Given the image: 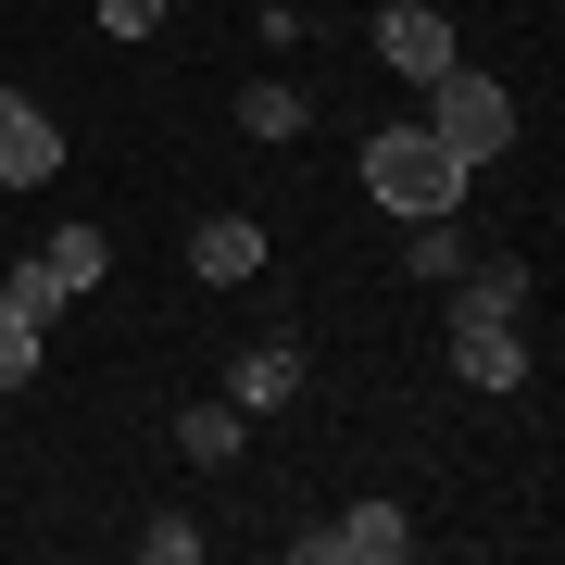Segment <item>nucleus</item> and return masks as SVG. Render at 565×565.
Here are the masks:
<instances>
[{
    "label": "nucleus",
    "instance_id": "4468645a",
    "mask_svg": "<svg viewBox=\"0 0 565 565\" xmlns=\"http://www.w3.org/2000/svg\"><path fill=\"white\" fill-rule=\"evenodd\" d=\"M415 277H465V226L452 214H415Z\"/></svg>",
    "mask_w": 565,
    "mask_h": 565
},
{
    "label": "nucleus",
    "instance_id": "39448f33",
    "mask_svg": "<svg viewBox=\"0 0 565 565\" xmlns=\"http://www.w3.org/2000/svg\"><path fill=\"white\" fill-rule=\"evenodd\" d=\"M377 63H390V76H452V25L440 13H427V0H390V13H377Z\"/></svg>",
    "mask_w": 565,
    "mask_h": 565
},
{
    "label": "nucleus",
    "instance_id": "0eeeda50",
    "mask_svg": "<svg viewBox=\"0 0 565 565\" xmlns=\"http://www.w3.org/2000/svg\"><path fill=\"white\" fill-rule=\"evenodd\" d=\"M189 264H202L214 289H239V277H264V226L252 214H202L189 226Z\"/></svg>",
    "mask_w": 565,
    "mask_h": 565
},
{
    "label": "nucleus",
    "instance_id": "6e6552de",
    "mask_svg": "<svg viewBox=\"0 0 565 565\" xmlns=\"http://www.w3.org/2000/svg\"><path fill=\"white\" fill-rule=\"evenodd\" d=\"M452 377L465 390H515L527 377V340H515V327H452Z\"/></svg>",
    "mask_w": 565,
    "mask_h": 565
},
{
    "label": "nucleus",
    "instance_id": "f03ea898",
    "mask_svg": "<svg viewBox=\"0 0 565 565\" xmlns=\"http://www.w3.org/2000/svg\"><path fill=\"white\" fill-rule=\"evenodd\" d=\"M427 139H440L452 163H490V151L515 139V88L465 76V63H452V76H427Z\"/></svg>",
    "mask_w": 565,
    "mask_h": 565
},
{
    "label": "nucleus",
    "instance_id": "f3484780",
    "mask_svg": "<svg viewBox=\"0 0 565 565\" xmlns=\"http://www.w3.org/2000/svg\"><path fill=\"white\" fill-rule=\"evenodd\" d=\"M102 25H114V39H151V25H163V0H102Z\"/></svg>",
    "mask_w": 565,
    "mask_h": 565
},
{
    "label": "nucleus",
    "instance_id": "f257e3e1",
    "mask_svg": "<svg viewBox=\"0 0 565 565\" xmlns=\"http://www.w3.org/2000/svg\"><path fill=\"white\" fill-rule=\"evenodd\" d=\"M465 177H478V163H452L427 126H377V139H364V202L377 214H452Z\"/></svg>",
    "mask_w": 565,
    "mask_h": 565
},
{
    "label": "nucleus",
    "instance_id": "ddd939ff",
    "mask_svg": "<svg viewBox=\"0 0 565 565\" xmlns=\"http://www.w3.org/2000/svg\"><path fill=\"white\" fill-rule=\"evenodd\" d=\"M0 315H25V327H51V315H63V289H51V264H39V252L0 277Z\"/></svg>",
    "mask_w": 565,
    "mask_h": 565
},
{
    "label": "nucleus",
    "instance_id": "423d86ee",
    "mask_svg": "<svg viewBox=\"0 0 565 565\" xmlns=\"http://www.w3.org/2000/svg\"><path fill=\"white\" fill-rule=\"evenodd\" d=\"M302 377H315L302 340H252V352H239V377H226V403H239V415H277V403H302Z\"/></svg>",
    "mask_w": 565,
    "mask_h": 565
},
{
    "label": "nucleus",
    "instance_id": "9d476101",
    "mask_svg": "<svg viewBox=\"0 0 565 565\" xmlns=\"http://www.w3.org/2000/svg\"><path fill=\"white\" fill-rule=\"evenodd\" d=\"M515 315H527V264H465L452 327H515Z\"/></svg>",
    "mask_w": 565,
    "mask_h": 565
},
{
    "label": "nucleus",
    "instance_id": "9b49d317",
    "mask_svg": "<svg viewBox=\"0 0 565 565\" xmlns=\"http://www.w3.org/2000/svg\"><path fill=\"white\" fill-rule=\"evenodd\" d=\"M239 440H252L239 403H189V415H177V452H189V465H239Z\"/></svg>",
    "mask_w": 565,
    "mask_h": 565
},
{
    "label": "nucleus",
    "instance_id": "2eb2a0df",
    "mask_svg": "<svg viewBox=\"0 0 565 565\" xmlns=\"http://www.w3.org/2000/svg\"><path fill=\"white\" fill-rule=\"evenodd\" d=\"M25 377H39V327L0 315V390H25Z\"/></svg>",
    "mask_w": 565,
    "mask_h": 565
},
{
    "label": "nucleus",
    "instance_id": "f8f14e48",
    "mask_svg": "<svg viewBox=\"0 0 565 565\" xmlns=\"http://www.w3.org/2000/svg\"><path fill=\"white\" fill-rule=\"evenodd\" d=\"M239 126H252V139H302V126H315V102H302L289 76H264V88H239Z\"/></svg>",
    "mask_w": 565,
    "mask_h": 565
},
{
    "label": "nucleus",
    "instance_id": "dca6fc26",
    "mask_svg": "<svg viewBox=\"0 0 565 565\" xmlns=\"http://www.w3.org/2000/svg\"><path fill=\"white\" fill-rule=\"evenodd\" d=\"M139 553H151V565H189V553H202V527H189V515H151Z\"/></svg>",
    "mask_w": 565,
    "mask_h": 565
},
{
    "label": "nucleus",
    "instance_id": "7ed1b4c3",
    "mask_svg": "<svg viewBox=\"0 0 565 565\" xmlns=\"http://www.w3.org/2000/svg\"><path fill=\"white\" fill-rule=\"evenodd\" d=\"M403 553H415L403 503H352L340 527H302V565H403Z\"/></svg>",
    "mask_w": 565,
    "mask_h": 565
},
{
    "label": "nucleus",
    "instance_id": "20e7f679",
    "mask_svg": "<svg viewBox=\"0 0 565 565\" xmlns=\"http://www.w3.org/2000/svg\"><path fill=\"white\" fill-rule=\"evenodd\" d=\"M51 177H63V126L25 88H0V189H51Z\"/></svg>",
    "mask_w": 565,
    "mask_h": 565
},
{
    "label": "nucleus",
    "instance_id": "1a4fd4ad",
    "mask_svg": "<svg viewBox=\"0 0 565 565\" xmlns=\"http://www.w3.org/2000/svg\"><path fill=\"white\" fill-rule=\"evenodd\" d=\"M39 264H51V289H63V302H76V289H102V277H114V239H102V226H51Z\"/></svg>",
    "mask_w": 565,
    "mask_h": 565
}]
</instances>
